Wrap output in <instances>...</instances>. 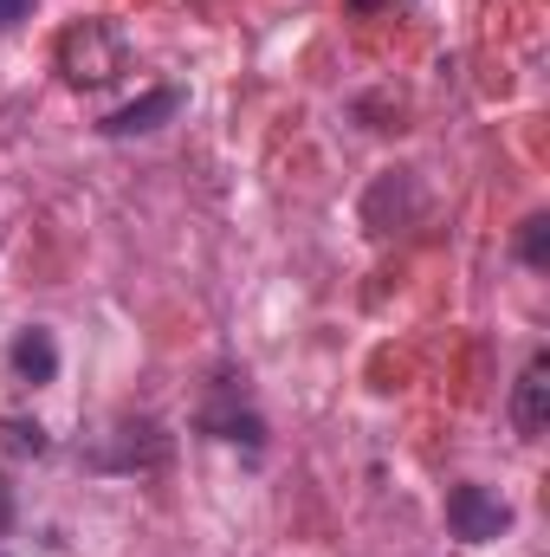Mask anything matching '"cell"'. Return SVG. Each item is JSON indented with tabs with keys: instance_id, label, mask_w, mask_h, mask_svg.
Wrapping results in <instances>:
<instances>
[{
	"instance_id": "6da1fadb",
	"label": "cell",
	"mask_w": 550,
	"mask_h": 557,
	"mask_svg": "<svg viewBox=\"0 0 550 557\" xmlns=\"http://www.w3.org/2000/svg\"><path fill=\"white\" fill-rule=\"evenodd\" d=\"M59 72L72 85H104L124 72V33L104 26V20H78L65 39H59Z\"/></svg>"
},
{
	"instance_id": "7a4b0ae2",
	"label": "cell",
	"mask_w": 550,
	"mask_h": 557,
	"mask_svg": "<svg viewBox=\"0 0 550 557\" xmlns=\"http://www.w3.org/2000/svg\"><path fill=\"white\" fill-rule=\"evenodd\" d=\"M447 525H453V539H466V545H492V539L512 525V506H505L499 493H486V486H453V493H447Z\"/></svg>"
},
{
	"instance_id": "3957f363",
	"label": "cell",
	"mask_w": 550,
	"mask_h": 557,
	"mask_svg": "<svg viewBox=\"0 0 550 557\" xmlns=\"http://www.w3.org/2000/svg\"><path fill=\"white\" fill-rule=\"evenodd\" d=\"M175 111H182V91H175V85L142 91V98H130L124 111H111V117H104V137H149V131H162Z\"/></svg>"
},
{
	"instance_id": "277c9868",
	"label": "cell",
	"mask_w": 550,
	"mask_h": 557,
	"mask_svg": "<svg viewBox=\"0 0 550 557\" xmlns=\"http://www.w3.org/2000/svg\"><path fill=\"white\" fill-rule=\"evenodd\" d=\"M512 421L525 441H538L550 428V357H532L525 376H518V396H512Z\"/></svg>"
},
{
	"instance_id": "5b68a950",
	"label": "cell",
	"mask_w": 550,
	"mask_h": 557,
	"mask_svg": "<svg viewBox=\"0 0 550 557\" xmlns=\"http://www.w3.org/2000/svg\"><path fill=\"white\" fill-rule=\"evenodd\" d=\"M13 370H20L26 383H52V376H59V344H52V331H20V337H13Z\"/></svg>"
},
{
	"instance_id": "8992f818",
	"label": "cell",
	"mask_w": 550,
	"mask_h": 557,
	"mask_svg": "<svg viewBox=\"0 0 550 557\" xmlns=\"http://www.w3.org/2000/svg\"><path fill=\"white\" fill-rule=\"evenodd\" d=\"M201 428H208V434H221V441L266 447V421L253 416V409H221V403H208V409H201Z\"/></svg>"
},
{
	"instance_id": "52a82bcc",
	"label": "cell",
	"mask_w": 550,
	"mask_h": 557,
	"mask_svg": "<svg viewBox=\"0 0 550 557\" xmlns=\"http://www.w3.org/2000/svg\"><path fill=\"white\" fill-rule=\"evenodd\" d=\"M0 441H7L13 454H46V428H39V421L7 416V421H0Z\"/></svg>"
},
{
	"instance_id": "ba28073f",
	"label": "cell",
	"mask_w": 550,
	"mask_h": 557,
	"mask_svg": "<svg viewBox=\"0 0 550 557\" xmlns=\"http://www.w3.org/2000/svg\"><path fill=\"white\" fill-rule=\"evenodd\" d=\"M518 253H525V267H550V214H532V221H525Z\"/></svg>"
},
{
	"instance_id": "9c48e42d",
	"label": "cell",
	"mask_w": 550,
	"mask_h": 557,
	"mask_svg": "<svg viewBox=\"0 0 550 557\" xmlns=\"http://www.w3.org/2000/svg\"><path fill=\"white\" fill-rule=\"evenodd\" d=\"M33 13V0H0V26H20Z\"/></svg>"
},
{
	"instance_id": "30bf717a",
	"label": "cell",
	"mask_w": 550,
	"mask_h": 557,
	"mask_svg": "<svg viewBox=\"0 0 550 557\" xmlns=\"http://www.w3.org/2000/svg\"><path fill=\"white\" fill-rule=\"evenodd\" d=\"M13 525V499H7V480H0V532Z\"/></svg>"
},
{
	"instance_id": "8fae6325",
	"label": "cell",
	"mask_w": 550,
	"mask_h": 557,
	"mask_svg": "<svg viewBox=\"0 0 550 557\" xmlns=\"http://www.w3.org/2000/svg\"><path fill=\"white\" fill-rule=\"evenodd\" d=\"M357 13H383V7H396V0H350Z\"/></svg>"
}]
</instances>
